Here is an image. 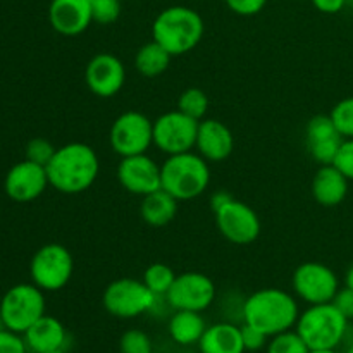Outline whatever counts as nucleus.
I'll return each instance as SVG.
<instances>
[{
	"label": "nucleus",
	"instance_id": "f257e3e1",
	"mask_svg": "<svg viewBox=\"0 0 353 353\" xmlns=\"http://www.w3.org/2000/svg\"><path fill=\"white\" fill-rule=\"evenodd\" d=\"M100 159L95 148L81 141L65 143L55 150L47 164L48 183L64 195H79L97 181Z\"/></svg>",
	"mask_w": 353,
	"mask_h": 353
},
{
	"label": "nucleus",
	"instance_id": "f03ea898",
	"mask_svg": "<svg viewBox=\"0 0 353 353\" xmlns=\"http://www.w3.org/2000/svg\"><path fill=\"white\" fill-rule=\"evenodd\" d=\"M245 324L257 327L269 338L293 330L300 317L299 300L281 288H262L245 299L241 305Z\"/></svg>",
	"mask_w": 353,
	"mask_h": 353
},
{
	"label": "nucleus",
	"instance_id": "7ed1b4c3",
	"mask_svg": "<svg viewBox=\"0 0 353 353\" xmlns=\"http://www.w3.org/2000/svg\"><path fill=\"white\" fill-rule=\"evenodd\" d=\"M205 33L203 17L186 6H171L161 10L152 24V38L172 57L192 52Z\"/></svg>",
	"mask_w": 353,
	"mask_h": 353
},
{
	"label": "nucleus",
	"instance_id": "20e7f679",
	"mask_svg": "<svg viewBox=\"0 0 353 353\" xmlns=\"http://www.w3.org/2000/svg\"><path fill=\"white\" fill-rule=\"evenodd\" d=\"M162 190L179 202L199 199L210 185L209 162L199 152L168 155L161 164Z\"/></svg>",
	"mask_w": 353,
	"mask_h": 353
},
{
	"label": "nucleus",
	"instance_id": "39448f33",
	"mask_svg": "<svg viewBox=\"0 0 353 353\" xmlns=\"http://www.w3.org/2000/svg\"><path fill=\"white\" fill-rule=\"evenodd\" d=\"M348 327L350 321L330 302L307 307L300 312L295 330L310 350H336L345 341Z\"/></svg>",
	"mask_w": 353,
	"mask_h": 353
},
{
	"label": "nucleus",
	"instance_id": "423d86ee",
	"mask_svg": "<svg viewBox=\"0 0 353 353\" xmlns=\"http://www.w3.org/2000/svg\"><path fill=\"white\" fill-rule=\"evenodd\" d=\"M45 292L33 283H21L7 290L0 299V317L3 326L24 334L40 317L45 316Z\"/></svg>",
	"mask_w": 353,
	"mask_h": 353
},
{
	"label": "nucleus",
	"instance_id": "0eeeda50",
	"mask_svg": "<svg viewBox=\"0 0 353 353\" xmlns=\"http://www.w3.org/2000/svg\"><path fill=\"white\" fill-rule=\"evenodd\" d=\"M161 296L150 292L141 279L121 278L109 283L102 293V305L117 319H134L154 312Z\"/></svg>",
	"mask_w": 353,
	"mask_h": 353
},
{
	"label": "nucleus",
	"instance_id": "6e6552de",
	"mask_svg": "<svg viewBox=\"0 0 353 353\" xmlns=\"http://www.w3.org/2000/svg\"><path fill=\"white\" fill-rule=\"evenodd\" d=\"M74 272L72 254L61 243H47L38 248L30 262L31 283L43 292H61Z\"/></svg>",
	"mask_w": 353,
	"mask_h": 353
},
{
	"label": "nucleus",
	"instance_id": "1a4fd4ad",
	"mask_svg": "<svg viewBox=\"0 0 353 353\" xmlns=\"http://www.w3.org/2000/svg\"><path fill=\"white\" fill-rule=\"evenodd\" d=\"M109 143L119 157L147 154L154 145V121L138 110L119 114L110 126Z\"/></svg>",
	"mask_w": 353,
	"mask_h": 353
},
{
	"label": "nucleus",
	"instance_id": "9d476101",
	"mask_svg": "<svg viewBox=\"0 0 353 353\" xmlns=\"http://www.w3.org/2000/svg\"><path fill=\"white\" fill-rule=\"evenodd\" d=\"M292 286L296 299L307 305L333 302L340 290V279L336 272L321 262H303L292 276Z\"/></svg>",
	"mask_w": 353,
	"mask_h": 353
},
{
	"label": "nucleus",
	"instance_id": "9b49d317",
	"mask_svg": "<svg viewBox=\"0 0 353 353\" xmlns=\"http://www.w3.org/2000/svg\"><path fill=\"white\" fill-rule=\"evenodd\" d=\"M200 121L186 116L181 110H169L154 121V147L162 154H185L195 148Z\"/></svg>",
	"mask_w": 353,
	"mask_h": 353
},
{
	"label": "nucleus",
	"instance_id": "f8f14e48",
	"mask_svg": "<svg viewBox=\"0 0 353 353\" xmlns=\"http://www.w3.org/2000/svg\"><path fill=\"white\" fill-rule=\"evenodd\" d=\"M216 283L209 276L199 271H188L176 276L164 299L172 310L205 312L216 302Z\"/></svg>",
	"mask_w": 353,
	"mask_h": 353
},
{
	"label": "nucleus",
	"instance_id": "ddd939ff",
	"mask_svg": "<svg viewBox=\"0 0 353 353\" xmlns=\"http://www.w3.org/2000/svg\"><path fill=\"white\" fill-rule=\"evenodd\" d=\"M217 231L233 245H250L261 236L262 223L259 214L248 203L233 199L214 212Z\"/></svg>",
	"mask_w": 353,
	"mask_h": 353
},
{
	"label": "nucleus",
	"instance_id": "4468645a",
	"mask_svg": "<svg viewBox=\"0 0 353 353\" xmlns=\"http://www.w3.org/2000/svg\"><path fill=\"white\" fill-rule=\"evenodd\" d=\"M116 178L128 193L137 196L150 195L162 188L161 164L147 154L121 157Z\"/></svg>",
	"mask_w": 353,
	"mask_h": 353
},
{
	"label": "nucleus",
	"instance_id": "2eb2a0df",
	"mask_svg": "<svg viewBox=\"0 0 353 353\" xmlns=\"http://www.w3.org/2000/svg\"><path fill=\"white\" fill-rule=\"evenodd\" d=\"M85 83L95 97L112 99L126 85V68L117 55L100 52L86 64Z\"/></svg>",
	"mask_w": 353,
	"mask_h": 353
},
{
	"label": "nucleus",
	"instance_id": "dca6fc26",
	"mask_svg": "<svg viewBox=\"0 0 353 353\" xmlns=\"http://www.w3.org/2000/svg\"><path fill=\"white\" fill-rule=\"evenodd\" d=\"M47 186H50L47 168L28 159L14 164L3 179V192L17 203L33 202L43 195Z\"/></svg>",
	"mask_w": 353,
	"mask_h": 353
},
{
	"label": "nucleus",
	"instance_id": "f3484780",
	"mask_svg": "<svg viewBox=\"0 0 353 353\" xmlns=\"http://www.w3.org/2000/svg\"><path fill=\"white\" fill-rule=\"evenodd\" d=\"M305 143L310 157L319 165L333 164L343 137L338 133L330 114H317L307 123Z\"/></svg>",
	"mask_w": 353,
	"mask_h": 353
},
{
	"label": "nucleus",
	"instance_id": "a211bd4d",
	"mask_svg": "<svg viewBox=\"0 0 353 353\" xmlns=\"http://www.w3.org/2000/svg\"><path fill=\"white\" fill-rule=\"evenodd\" d=\"M48 23L62 37H78L93 23L90 0H52Z\"/></svg>",
	"mask_w": 353,
	"mask_h": 353
},
{
	"label": "nucleus",
	"instance_id": "6ab92c4d",
	"mask_svg": "<svg viewBox=\"0 0 353 353\" xmlns=\"http://www.w3.org/2000/svg\"><path fill=\"white\" fill-rule=\"evenodd\" d=\"M195 148L207 162L226 161L234 150L233 131L223 121L205 117L199 123Z\"/></svg>",
	"mask_w": 353,
	"mask_h": 353
},
{
	"label": "nucleus",
	"instance_id": "aec40b11",
	"mask_svg": "<svg viewBox=\"0 0 353 353\" xmlns=\"http://www.w3.org/2000/svg\"><path fill=\"white\" fill-rule=\"evenodd\" d=\"M23 338L26 341L28 352L50 353L65 350L69 334L64 324L57 317L45 314L23 334Z\"/></svg>",
	"mask_w": 353,
	"mask_h": 353
},
{
	"label": "nucleus",
	"instance_id": "412c9836",
	"mask_svg": "<svg viewBox=\"0 0 353 353\" xmlns=\"http://www.w3.org/2000/svg\"><path fill=\"white\" fill-rule=\"evenodd\" d=\"M350 181L336 165H319L312 179V196L319 205L338 207L348 195Z\"/></svg>",
	"mask_w": 353,
	"mask_h": 353
},
{
	"label": "nucleus",
	"instance_id": "4be33fe9",
	"mask_svg": "<svg viewBox=\"0 0 353 353\" xmlns=\"http://www.w3.org/2000/svg\"><path fill=\"white\" fill-rule=\"evenodd\" d=\"M200 353H245L241 326L233 323H216L207 326L199 341Z\"/></svg>",
	"mask_w": 353,
	"mask_h": 353
},
{
	"label": "nucleus",
	"instance_id": "5701e85b",
	"mask_svg": "<svg viewBox=\"0 0 353 353\" xmlns=\"http://www.w3.org/2000/svg\"><path fill=\"white\" fill-rule=\"evenodd\" d=\"M178 209L179 200L162 188L150 195L141 196L140 216L143 223L152 228L168 226L178 216Z\"/></svg>",
	"mask_w": 353,
	"mask_h": 353
},
{
	"label": "nucleus",
	"instance_id": "b1692460",
	"mask_svg": "<svg viewBox=\"0 0 353 353\" xmlns=\"http://www.w3.org/2000/svg\"><path fill=\"white\" fill-rule=\"evenodd\" d=\"M205 330L207 323L202 312H193V310H174L168 323L169 336L179 347L199 345Z\"/></svg>",
	"mask_w": 353,
	"mask_h": 353
},
{
	"label": "nucleus",
	"instance_id": "393cba45",
	"mask_svg": "<svg viewBox=\"0 0 353 353\" xmlns=\"http://www.w3.org/2000/svg\"><path fill=\"white\" fill-rule=\"evenodd\" d=\"M172 55L152 38V41H147L138 48L134 55V68L145 78H157L168 71Z\"/></svg>",
	"mask_w": 353,
	"mask_h": 353
},
{
	"label": "nucleus",
	"instance_id": "a878e982",
	"mask_svg": "<svg viewBox=\"0 0 353 353\" xmlns=\"http://www.w3.org/2000/svg\"><path fill=\"white\" fill-rule=\"evenodd\" d=\"M174 269L169 268L168 264H162V262H155L150 264L143 272V279L141 281L150 288V292H154L157 296H165L168 292L171 290L172 283L176 279Z\"/></svg>",
	"mask_w": 353,
	"mask_h": 353
},
{
	"label": "nucleus",
	"instance_id": "bb28decb",
	"mask_svg": "<svg viewBox=\"0 0 353 353\" xmlns=\"http://www.w3.org/2000/svg\"><path fill=\"white\" fill-rule=\"evenodd\" d=\"M178 110L196 121L205 119L207 110H209V97L202 88H196V86L186 88L178 99Z\"/></svg>",
	"mask_w": 353,
	"mask_h": 353
},
{
	"label": "nucleus",
	"instance_id": "cd10ccee",
	"mask_svg": "<svg viewBox=\"0 0 353 353\" xmlns=\"http://www.w3.org/2000/svg\"><path fill=\"white\" fill-rule=\"evenodd\" d=\"M310 348L303 341V338L296 333V330L283 331L269 338L265 353H309Z\"/></svg>",
	"mask_w": 353,
	"mask_h": 353
},
{
	"label": "nucleus",
	"instance_id": "c85d7f7f",
	"mask_svg": "<svg viewBox=\"0 0 353 353\" xmlns=\"http://www.w3.org/2000/svg\"><path fill=\"white\" fill-rule=\"evenodd\" d=\"M119 352L121 353H154V343L152 338L143 330L131 327L124 331L119 338Z\"/></svg>",
	"mask_w": 353,
	"mask_h": 353
},
{
	"label": "nucleus",
	"instance_id": "c756f323",
	"mask_svg": "<svg viewBox=\"0 0 353 353\" xmlns=\"http://www.w3.org/2000/svg\"><path fill=\"white\" fill-rule=\"evenodd\" d=\"M331 119H333L334 126H336L338 133L347 138H353V97L340 100L336 105L331 109L330 112Z\"/></svg>",
	"mask_w": 353,
	"mask_h": 353
},
{
	"label": "nucleus",
	"instance_id": "7c9ffc66",
	"mask_svg": "<svg viewBox=\"0 0 353 353\" xmlns=\"http://www.w3.org/2000/svg\"><path fill=\"white\" fill-rule=\"evenodd\" d=\"M90 7H92L93 23L103 26L116 23L123 10L121 0H90Z\"/></svg>",
	"mask_w": 353,
	"mask_h": 353
},
{
	"label": "nucleus",
	"instance_id": "2f4dec72",
	"mask_svg": "<svg viewBox=\"0 0 353 353\" xmlns=\"http://www.w3.org/2000/svg\"><path fill=\"white\" fill-rule=\"evenodd\" d=\"M55 150H57V147H54L47 138H33L26 145V159L34 164L47 168V164L54 157Z\"/></svg>",
	"mask_w": 353,
	"mask_h": 353
},
{
	"label": "nucleus",
	"instance_id": "473e14b6",
	"mask_svg": "<svg viewBox=\"0 0 353 353\" xmlns=\"http://www.w3.org/2000/svg\"><path fill=\"white\" fill-rule=\"evenodd\" d=\"M241 338H243L245 350L247 352H261L268 347L269 336L265 333H262L257 327L250 326V324H245L241 326Z\"/></svg>",
	"mask_w": 353,
	"mask_h": 353
},
{
	"label": "nucleus",
	"instance_id": "72a5a7b5",
	"mask_svg": "<svg viewBox=\"0 0 353 353\" xmlns=\"http://www.w3.org/2000/svg\"><path fill=\"white\" fill-rule=\"evenodd\" d=\"M333 165H336V168L347 176L348 181H353V138L343 140Z\"/></svg>",
	"mask_w": 353,
	"mask_h": 353
},
{
	"label": "nucleus",
	"instance_id": "f704fd0d",
	"mask_svg": "<svg viewBox=\"0 0 353 353\" xmlns=\"http://www.w3.org/2000/svg\"><path fill=\"white\" fill-rule=\"evenodd\" d=\"M0 353H28L23 334L14 333L7 327L0 330Z\"/></svg>",
	"mask_w": 353,
	"mask_h": 353
},
{
	"label": "nucleus",
	"instance_id": "c9c22d12",
	"mask_svg": "<svg viewBox=\"0 0 353 353\" xmlns=\"http://www.w3.org/2000/svg\"><path fill=\"white\" fill-rule=\"evenodd\" d=\"M228 6V9L231 12L238 14V16L250 17L255 16V14L262 12L268 3V0H224Z\"/></svg>",
	"mask_w": 353,
	"mask_h": 353
},
{
	"label": "nucleus",
	"instance_id": "e433bc0d",
	"mask_svg": "<svg viewBox=\"0 0 353 353\" xmlns=\"http://www.w3.org/2000/svg\"><path fill=\"white\" fill-rule=\"evenodd\" d=\"M334 307L347 317L348 321H353V290L352 288H340L338 290L336 296L333 300Z\"/></svg>",
	"mask_w": 353,
	"mask_h": 353
},
{
	"label": "nucleus",
	"instance_id": "4c0bfd02",
	"mask_svg": "<svg viewBox=\"0 0 353 353\" xmlns=\"http://www.w3.org/2000/svg\"><path fill=\"white\" fill-rule=\"evenodd\" d=\"M314 7L323 14H338L347 6V0H312Z\"/></svg>",
	"mask_w": 353,
	"mask_h": 353
},
{
	"label": "nucleus",
	"instance_id": "58836bf2",
	"mask_svg": "<svg viewBox=\"0 0 353 353\" xmlns=\"http://www.w3.org/2000/svg\"><path fill=\"white\" fill-rule=\"evenodd\" d=\"M234 196L231 195L230 192H226V190H217V192H214L212 195H210V209H212V212H217L219 209H223L226 203H230L231 200H233Z\"/></svg>",
	"mask_w": 353,
	"mask_h": 353
},
{
	"label": "nucleus",
	"instance_id": "ea45409f",
	"mask_svg": "<svg viewBox=\"0 0 353 353\" xmlns=\"http://www.w3.org/2000/svg\"><path fill=\"white\" fill-rule=\"evenodd\" d=\"M345 286L353 290V264L347 269V272H345Z\"/></svg>",
	"mask_w": 353,
	"mask_h": 353
},
{
	"label": "nucleus",
	"instance_id": "a19ab883",
	"mask_svg": "<svg viewBox=\"0 0 353 353\" xmlns=\"http://www.w3.org/2000/svg\"><path fill=\"white\" fill-rule=\"evenodd\" d=\"M309 353H338L336 350H310Z\"/></svg>",
	"mask_w": 353,
	"mask_h": 353
},
{
	"label": "nucleus",
	"instance_id": "79ce46f5",
	"mask_svg": "<svg viewBox=\"0 0 353 353\" xmlns=\"http://www.w3.org/2000/svg\"><path fill=\"white\" fill-rule=\"evenodd\" d=\"M345 353H353V343H350L347 347V350H345Z\"/></svg>",
	"mask_w": 353,
	"mask_h": 353
},
{
	"label": "nucleus",
	"instance_id": "37998d69",
	"mask_svg": "<svg viewBox=\"0 0 353 353\" xmlns=\"http://www.w3.org/2000/svg\"><path fill=\"white\" fill-rule=\"evenodd\" d=\"M3 327L6 326H3V321H2V317H0V330H3Z\"/></svg>",
	"mask_w": 353,
	"mask_h": 353
},
{
	"label": "nucleus",
	"instance_id": "c03bdc74",
	"mask_svg": "<svg viewBox=\"0 0 353 353\" xmlns=\"http://www.w3.org/2000/svg\"><path fill=\"white\" fill-rule=\"evenodd\" d=\"M50 353H65V350H59V352H50Z\"/></svg>",
	"mask_w": 353,
	"mask_h": 353
}]
</instances>
